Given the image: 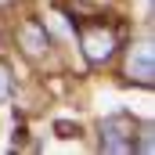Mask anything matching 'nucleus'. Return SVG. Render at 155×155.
Instances as JSON below:
<instances>
[{
    "label": "nucleus",
    "instance_id": "f257e3e1",
    "mask_svg": "<svg viewBox=\"0 0 155 155\" xmlns=\"http://www.w3.org/2000/svg\"><path fill=\"white\" fill-rule=\"evenodd\" d=\"M134 130H137V123L130 116H112L101 123V148L105 152H134Z\"/></svg>",
    "mask_w": 155,
    "mask_h": 155
},
{
    "label": "nucleus",
    "instance_id": "f03ea898",
    "mask_svg": "<svg viewBox=\"0 0 155 155\" xmlns=\"http://www.w3.org/2000/svg\"><path fill=\"white\" fill-rule=\"evenodd\" d=\"M79 43H83V54L87 61H105L112 51H116V36L112 29H105L101 22H90V25H79Z\"/></svg>",
    "mask_w": 155,
    "mask_h": 155
},
{
    "label": "nucleus",
    "instance_id": "7ed1b4c3",
    "mask_svg": "<svg viewBox=\"0 0 155 155\" xmlns=\"http://www.w3.org/2000/svg\"><path fill=\"white\" fill-rule=\"evenodd\" d=\"M126 76L137 79L141 87H152V79H155V58H152V47H148V43L130 51V58H126Z\"/></svg>",
    "mask_w": 155,
    "mask_h": 155
},
{
    "label": "nucleus",
    "instance_id": "20e7f679",
    "mask_svg": "<svg viewBox=\"0 0 155 155\" xmlns=\"http://www.w3.org/2000/svg\"><path fill=\"white\" fill-rule=\"evenodd\" d=\"M18 40H22V47H25L29 54H43V51L51 47L47 29H43V25H36V22H25V25L18 29Z\"/></svg>",
    "mask_w": 155,
    "mask_h": 155
},
{
    "label": "nucleus",
    "instance_id": "39448f33",
    "mask_svg": "<svg viewBox=\"0 0 155 155\" xmlns=\"http://www.w3.org/2000/svg\"><path fill=\"white\" fill-rule=\"evenodd\" d=\"M7 94H11V69L0 61V101H7Z\"/></svg>",
    "mask_w": 155,
    "mask_h": 155
},
{
    "label": "nucleus",
    "instance_id": "423d86ee",
    "mask_svg": "<svg viewBox=\"0 0 155 155\" xmlns=\"http://www.w3.org/2000/svg\"><path fill=\"white\" fill-rule=\"evenodd\" d=\"M54 130H58V137H79L76 123H54Z\"/></svg>",
    "mask_w": 155,
    "mask_h": 155
}]
</instances>
